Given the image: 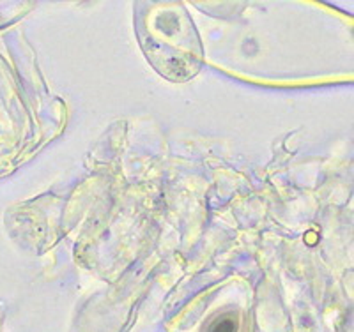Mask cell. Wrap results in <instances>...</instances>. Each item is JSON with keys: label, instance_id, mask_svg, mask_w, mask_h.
I'll use <instances>...</instances> for the list:
<instances>
[{"label": "cell", "instance_id": "1", "mask_svg": "<svg viewBox=\"0 0 354 332\" xmlns=\"http://www.w3.org/2000/svg\"><path fill=\"white\" fill-rule=\"evenodd\" d=\"M137 34L147 60L163 77L185 81L202 68L201 39L183 4H138Z\"/></svg>", "mask_w": 354, "mask_h": 332}, {"label": "cell", "instance_id": "2", "mask_svg": "<svg viewBox=\"0 0 354 332\" xmlns=\"http://www.w3.org/2000/svg\"><path fill=\"white\" fill-rule=\"evenodd\" d=\"M238 331V320L232 315L220 316L213 325H211L209 332H236Z\"/></svg>", "mask_w": 354, "mask_h": 332}]
</instances>
